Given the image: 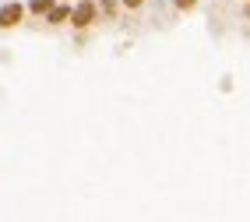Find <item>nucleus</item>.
<instances>
[{
  "label": "nucleus",
  "instance_id": "obj_1",
  "mask_svg": "<svg viewBox=\"0 0 250 222\" xmlns=\"http://www.w3.org/2000/svg\"><path fill=\"white\" fill-rule=\"evenodd\" d=\"M95 22H99V4H95V0H78V4L71 7V25H74L78 32L92 28Z\"/></svg>",
  "mask_w": 250,
  "mask_h": 222
},
{
  "label": "nucleus",
  "instance_id": "obj_2",
  "mask_svg": "<svg viewBox=\"0 0 250 222\" xmlns=\"http://www.w3.org/2000/svg\"><path fill=\"white\" fill-rule=\"evenodd\" d=\"M25 14H28V7L21 0H4L0 4V28H18L25 22Z\"/></svg>",
  "mask_w": 250,
  "mask_h": 222
},
{
  "label": "nucleus",
  "instance_id": "obj_3",
  "mask_svg": "<svg viewBox=\"0 0 250 222\" xmlns=\"http://www.w3.org/2000/svg\"><path fill=\"white\" fill-rule=\"evenodd\" d=\"M71 7H74V4H57L53 11L46 14V22H49V25H71Z\"/></svg>",
  "mask_w": 250,
  "mask_h": 222
},
{
  "label": "nucleus",
  "instance_id": "obj_4",
  "mask_svg": "<svg viewBox=\"0 0 250 222\" xmlns=\"http://www.w3.org/2000/svg\"><path fill=\"white\" fill-rule=\"evenodd\" d=\"M53 7H57V0H28V14H39V18H46Z\"/></svg>",
  "mask_w": 250,
  "mask_h": 222
},
{
  "label": "nucleus",
  "instance_id": "obj_5",
  "mask_svg": "<svg viewBox=\"0 0 250 222\" xmlns=\"http://www.w3.org/2000/svg\"><path fill=\"white\" fill-rule=\"evenodd\" d=\"M116 11H120V0H99V14H106V18H116Z\"/></svg>",
  "mask_w": 250,
  "mask_h": 222
},
{
  "label": "nucleus",
  "instance_id": "obj_6",
  "mask_svg": "<svg viewBox=\"0 0 250 222\" xmlns=\"http://www.w3.org/2000/svg\"><path fill=\"white\" fill-rule=\"evenodd\" d=\"M169 4H173V7H176L180 14H190V11H194L197 4H201V0H169Z\"/></svg>",
  "mask_w": 250,
  "mask_h": 222
},
{
  "label": "nucleus",
  "instance_id": "obj_7",
  "mask_svg": "<svg viewBox=\"0 0 250 222\" xmlns=\"http://www.w3.org/2000/svg\"><path fill=\"white\" fill-rule=\"evenodd\" d=\"M145 4H148V0H120V7H127V11H138Z\"/></svg>",
  "mask_w": 250,
  "mask_h": 222
},
{
  "label": "nucleus",
  "instance_id": "obj_8",
  "mask_svg": "<svg viewBox=\"0 0 250 222\" xmlns=\"http://www.w3.org/2000/svg\"><path fill=\"white\" fill-rule=\"evenodd\" d=\"M243 18H247V22H250V4H247V7H243Z\"/></svg>",
  "mask_w": 250,
  "mask_h": 222
},
{
  "label": "nucleus",
  "instance_id": "obj_9",
  "mask_svg": "<svg viewBox=\"0 0 250 222\" xmlns=\"http://www.w3.org/2000/svg\"><path fill=\"white\" fill-rule=\"evenodd\" d=\"M243 4H250V0H243Z\"/></svg>",
  "mask_w": 250,
  "mask_h": 222
}]
</instances>
